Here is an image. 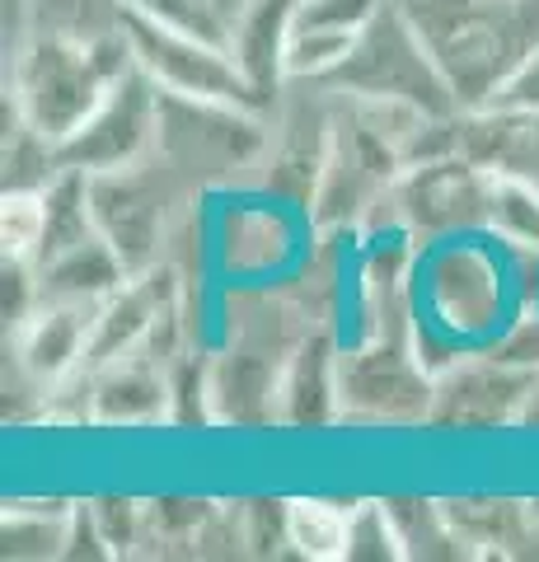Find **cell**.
I'll use <instances>...</instances> for the list:
<instances>
[{"mask_svg": "<svg viewBox=\"0 0 539 562\" xmlns=\"http://www.w3.org/2000/svg\"><path fill=\"white\" fill-rule=\"evenodd\" d=\"M38 225H43V211L33 206V202L14 198V202L5 206V244H10V249H24V244H33Z\"/></svg>", "mask_w": 539, "mask_h": 562, "instance_id": "2", "label": "cell"}, {"mask_svg": "<svg viewBox=\"0 0 539 562\" xmlns=\"http://www.w3.org/2000/svg\"><path fill=\"white\" fill-rule=\"evenodd\" d=\"M295 539H301L305 549H315V553H334V543H343V530H338L334 516L301 512V516H295Z\"/></svg>", "mask_w": 539, "mask_h": 562, "instance_id": "1", "label": "cell"}]
</instances>
